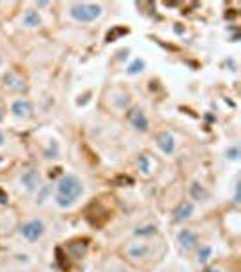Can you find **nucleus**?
I'll use <instances>...</instances> for the list:
<instances>
[{
    "label": "nucleus",
    "instance_id": "1",
    "mask_svg": "<svg viewBox=\"0 0 241 272\" xmlns=\"http://www.w3.org/2000/svg\"><path fill=\"white\" fill-rule=\"evenodd\" d=\"M84 193V183L78 176L74 174H65L60 178V182L57 183V196H55V202H57L58 207L62 209H67L76 202V200L82 196Z\"/></svg>",
    "mask_w": 241,
    "mask_h": 272
},
{
    "label": "nucleus",
    "instance_id": "2",
    "mask_svg": "<svg viewBox=\"0 0 241 272\" xmlns=\"http://www.w3.org/2000/svg\"><path fill=\"white\" fill-rule=\"evenodd\" d=\"M69 15L76 22H93L102 15V7L98 4H89V2H76L71 5Z\"/></svg>",
    "mask_w": 241,
    "mask_h": 272
},
{
    "label": "nucleus",
    "instance_id": "3",
    "mask_svg": "<svg viewBox=\"0 0 241 272\" xmlns=\"http://www.w3.org/2000/svg\"><path fill=\"white\" fill-rule=\"evenodd\" d=\"M127 120H129V124H131L136 131H149V120H147L145 113H143L140 107H132L129 113H127Z\"/></svg>",
    "mask_w": 241,
    "mask_h": 272
},
{
    "label": "nucleus",
    "instance_id": "4",
    "mask_svg": "<svg viewBox=\"0 0 241 272\" xmlns=\"http://www.w3.org/2000/svg\"><path fill=\"white\" fill-rule=\"evenodd\" d=\"M20 232L27 241H37L38 238H42V234H44V223L40 220L27 221V223L22 225Z\"/></svg>",
    "mask_w": 241,
    "mask_h": 272
},
{
    "label": "nucleus",
    "instance_id": "5",
    "mask_svg": "<svg viewBox=\"0 0 241 272\" xmlns=\"http://www.w3.org/2000/svg\"><path fill=\"white\" fill-rule=\"evenodd\" d=\"M176 240H178L180 247L185 249V251H192L198 247V234L190 229H181L176 236Z\"/></svg>",
    "mask_w": 241,
    "mask_h": 272
},
{
    "label": "nucleus",
    "instance_id": "6",
    "mask_svg": "<svg viewBox=\"0 0 241 272\" xmlns=\"http://www.w3.org/2000/svg\"><path fill=\"white\" fill-rule=\"evenodd\" d=\"M156 145L165 154H173L174 149H176V141H174V136L169 131H160L156 135Z\"/></svg>",
    "mask_w": 241,
    "mask_h": 272
},
{
    "label": "nucleus",
    "instance_id": "7",
    "mask_svg": "<svg viewBox=\"0 0 241 272\" xmlns=\"http://www.w3.org/2000/svg\"><path fill=\"white\" fill-rule=\"evenodd\" d=\"M192 214H194V205L190 204V202H181V204L174 209L173 220L176 221V223H181V221L192 218Z\"/></svg>",
    "mask_w": 241,
    "mask_h": 272
},
{
    "label": "nucleus",
    "instance_id": "8",
    "mask_svg": "<svg viewBox=\"0 0 241 272\" xmlns=\"http://www.w3.org/2000/svg\"><path fill=\"white\" fill-rule=\"evenodd\" d=\"M11 113H13L16 118H29L33 113L31 102H27V100H15V102L11 104Z\"/></svg>",
    "mask_w": 241,
    "mask_h": 272
},
{
    "label": "nucleus",
    "instance_id": "9",
    "mask_svg": "<svg viewBox=\"0 0 241 272\" xmlns=\"http://www.w3.org/2000/svg\"><path fill=\"white\" fill-rule=\"evenodd\" d=\"M4 82H5V85H7L9 89H13V91H22L24 87H26L24 78H22L20 74L13 73V71H11V73H5Z\"/></svg>",
    "mask_w": 241,
    "mask_h": 272
},
{
    "label": "nucleus",
    "instance_id": "10",
    "mask_svg": "<svg viewBox=\"0 0 241 272\" xmlns=\"http://www.w3.org/2000/svg\"><path fill=\"white\" fill-rule=\"evenodd\" d=\"M20 182L27 191H33V189H37L38 182H40V176H38V173L35 169H29V171H26V173L22 174Z\"/></svg>",
    "mask_w": 241,
    "mask_h": 272
},
{
    "label": "nucleus",
    "instance_id": "11",
    "mask_svg": "<svg viewBox=\"0 0 241 272\" xmlns=\"http://www.w3.org/2000/svg\"><path fill=\"white\" fill-rule=\"evenodd\" d=\"M127 254L131 258H134V260H143V258H147L151 254V247L143 245V243H134V245H131L127 249Z\"/></svg>",
    "mask_w": 241,
    "mask_h": 272
},
{
    "label": "nucleus",
    "instance_id": "12",
    "mask_svg": "<svg viewBox=\"0 0 241 272\" xmlns=\"http://www.w3.org/2000/svg\"><path fill=\"white\" fill-rule=\"evenodd\" d=\"M22 22H24V26H27V27H38L40 24H42V18H40V15H38V11L27 9L26 13H24Z\"/></svg>",
    "mask_w": 241,
    "mask_h": 272
},
{
    "label": "nucleus",
    "instance_id": "13",
    "mask_svg": "<svg viewBox=\"0 0 241 272\" xmlns=\"http://www.w3.org/2000/svg\"><path fill=\"white\" fill-rule=\"evenodd\" d=\"M67 251L71 252L73 258H82L87 251V241H71L67 245Z\"/></svg>",
    "mask_w": 241,
    "mask_h": 272
},
{
    "label": "nucleus",
    "instance_id": "14",
    "mask_svg": "<svg viewBox=\"0 0 241 272\" xmlns=\"http://www.w3.org/2000/svg\"><path fill=\"white\" fill-rule=\"evenodd\" d=\"M207 189L201 185V183L194 182L192 185H190V196H192V200H205L207 198Z\"/></svg>",
    "mask_w": 241,
    "mask_h": 272
},
{
    "label": "nucleus",
    "instance_id": "15",
    "mask_svg": "<svg viewBox=\"0 0 241 272\" xmlns=\"http://www.w3.org/2000/svg\"><path fill=\"white\" fill-rule=\"evenodd\" d=\"M138 167H140V171H142L143 174H149L152 169V160L149 154H140V158H138Z\"/></svg>",
    "mask_w": 241,
    "mask_h": 272
},
{
    "label": "nucleus",
    "instance_id": "16",
    "mask_svg": "<svg viewBox=\"0 0 241 272\" xmlns=\"http://www.w3.org/2000/svg\"><path fill=\"white\" fill-rule=\"evenodd\" d=\"M210 258H212V247H209V245L199 247V249H198V263L205 265V263L209 262Z\"/></svg>",
    "mask_w": 241,
    "mask_h": 272
},
{
    "label": "nucleus",
    "instance_id": "17",
    "mask_svg": "<svg viewBox=\"0 0 241 272\" xmlns=\"http://www.w3.org/2000/svg\"><path fill=\"white\" fill-rule=\"evenodd\" d=\"M143 69H145V60L136 58V60H132V62L129 64V68H127V74H138V73H142Z\"/></svg>",
    "mask_w": 241,
    "mask_h": 272
},
{
    "label": "nucleus",
    "instance_id": "18",
    "mask_svg": "<svg viewBox=\"0 0 241 272\" xmlns=\"http://www.w3.org/2000/svg\"><path fill=\"white\" fill-rule=\"evenodd\" d=\"M46 158H57V154H58V143L55 140H51L49 141V147L46 149Z\"/></svg>",
    "mask_w": 241,
    "mask_h": 272
},
{
    "label": "nucleus",
    "instance_id": "19",
    "mask_svg": "<svg viewBox=\"0 0 241 272\" xmlns=\"http://www.w3.org/2000/svg\"><path fill=\"white\" fill-rule=\"evenodd\" d=\"M136 234H138V236H151V234H156V227H154V225H147V227H142V229H136Z\"/></svg>",
    "mask_w": 241,
    "mask_h": 272
},
{
    "label": "nucleus",
    "instance_id": "20",
    "mask_svg": "<svg viewBox=\"0 0 241 272\" xmlns=\"http://www.w3.org/2000/svg\"><path fill=\"white\" fill-rule=\"evenodd\" d=\"M225 156L229 158V160H238V158H240V149H238L236 145L229 147V149L225 151Z\"/></svg>",
    "mask_w": 241,
    "mask_h": 272
},
{
    "label": "nucleus",
    "instance_id": "21",
    "mask_svg": "<svg viewBox=\"0 0 241 272\" xmlns=\"http://www.w3.org/2000/svg\"><path fill=\"white\" fill-rule=\"evenodd\" d=\"M125 33H127V29H116V31L113 33V35H107V40L111 42V40H115L116 35H125Z\"/></svg>",
    "mask_w": 241,
    "mask_h": 272
},
{
    "label": "nucleus",
    "instance_id": "22",
    "mask_svg": "<svg viewBox=\"0 0 241 272\" xmlns=\"http://www.w3.org/2000/svg\"><path fill=\"white\" fill-rule=\"evenodd\" d=\"M48 4H49V2H37L38 7H46V5H48Z\"/></svg>",
    "mask_w": 241,
    "mask_h": 272
},
{
    "label": "nucleus",
    "instance_id": "23",
    "mask_svg": "<svg viewBox=\"0 0 241 272\" xmlns=\"http://www.w3.org/2000/svg\"><path fill=\"white\" fill-rule=\"evenodd\" d=\"M4 141H5V138H4V135H2V131H0V145H4Z\"/></svg>",
    "mask_w": 241,
    "mask_h": 272
},
{
    "label": "nucleus",
    "instance_id": "24",
    "mask_svg": "<svg viewBox=\"0 0 241 272\" xmlns=\"http://www.w3.org/2000/svg\"><path fill=\"white\" fill-rule=\"evenodd\" d=\"M205 272H221V271H218V269H207Z\"/></svg>",
    "mask_w": 241,
    "mask_h": 272
},
{
    "label": "nucleus",
    "instance_id": "25",
    "mask_svg": "<svg viewBox=\"0 0 241 272\" xmlns=\"http://www.w3.org/2000/svg\"><path fill=\"white\" fill-rule=\"evenodd\" d=\"M0 64H2V57H0Z\"/></svg>",
    "mask_w": 241,
    "mask_h": 272
},
{
    "label": "nucleus",
    "instance_id": "26",
    "mask_svg": "<svg viewBox=\"0 0 241 272\" xmlns=\"http://www.w3.org/2000/svg\"><path fill=\"white\" fill-rule=\"evenodd\" d=\"M121 272H127V271H121Z\"/></svg>",
    "mask_w": 241,
    "mask_h": 272
}]
</instances>
